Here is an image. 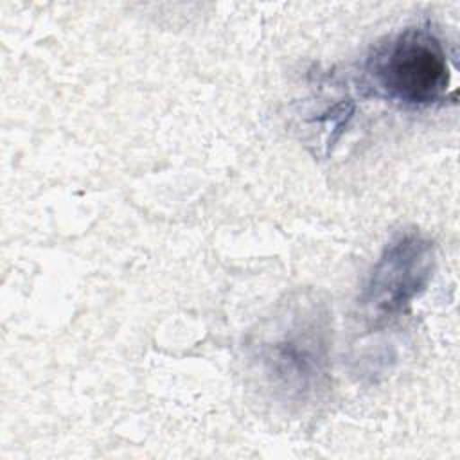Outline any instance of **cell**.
I'll return each mask as SVG.
<instances>
[{
	"instance_id": "1",
	"label": "cell",
	"mask_w": 460,
	"mask_h": 460,
	"mask_svg": "<svg viewBox=\"0 0 460 460\" xmlns=\"http://www.w3.org/2000/svg\"><path fill=\"white\" fill-rule=\"evenodd\" d=\"M331 313L313 293L282 302L250 341V359L282 402H307L325 388L331 367Z\"/></svg>"
},
{
	"instance_id": "2",
	"label": "cell",
	"mask_w": 460,
	"mask_h": 460,
	"mask_svg": "<svg viewBox=\"0 0 460 460\" xmlns=\"http://www.w3.org/2000/svg\"><path fill=\"white\" fill-rule=\"evenodd\" d=\"M374 88L404 108H429L444 101L451 68L440 38L428 27H408L377 45L367 63Z\"/></svg>"
},
{
	"instance_id": "3",
	"label": "cell",
	"mask_w": 460,
	"mask_h": 460,
	"mask_svg": "<svg viewBox=\"0 0 460 460\" xmlns=\"http://www.w3.org/2000/svg\"><path fill=\"white\" fill-rule=\"evenodd\" d=\"M435 244L417 232L395 235L376 261L361 295V307L372 325L399 318L419 298L435 271Z\"/></svg>"
}]
</instances>
